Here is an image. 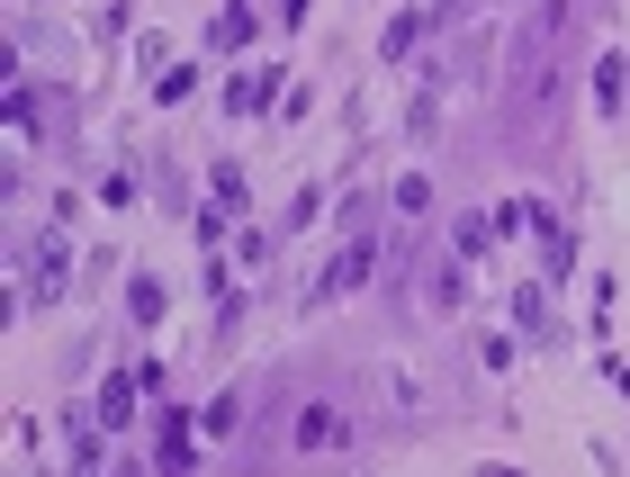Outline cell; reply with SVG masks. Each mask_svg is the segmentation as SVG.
<instances>
[{"label": "cell", "instance_id": "cell-1", "mask_svg": "<svg viewBox=\"0 0 630 477\" xmlns=\"http://www.w3.org/2000/svg\"><path fill=\"white\" fill-rule=\"evenodd\" d=\"M370 261H379V235H370V226H352V243H342V261L324 270V298H352V289L370 280Z\"/></svg>", "mask_w": 630, "mask_h": 477}, {"label": "cell", "instance_id": "cell-2", "mask_svg": "<svg viewBox=\"0 0 630 477\" xmlns=\"http://www.w3.org/2000/svg\"><path fill=\"white\" fill-rule=\"evenodd\" d=\"M342 442H352V424H342V405H298V450H342Z\"/></svg>", "mask_w": 630, "mask_h": 477}, {"label": "cell", "instance_id": "cell-3", "mask_svg": "<svg viewBox=\"0 0 630 477\" xmlns=\"http://www.w3.org/2000/svg\"><path fill=\"white\" fill-rule=\"evenodd\" d=\"M135 396H145V379H126V370H117V379L100 387V433H126V424H135Z\"/></svg>", "mask_w": 630, "mask_h": 477}, {"label": "cell", "instance_id": "cell-4", "mask_svg": "<svg viewBox=\"0 0 630 477\" xmlns=\"http://www.w3.org/2000/svg\"><path fill=\"white\" fill-rule=\"evenodd\" d=\"M279 82H289V73H279V63H270V73H235V91H226V108H235V117H261Z\"/></svg>", "mask_w": 630, "mask_h": 477}, {"label": "cell", "instance_id": "cell-5", "mask_svg": "<svg viewBox=\"0 0 630 477\" xmlns=\"http://www.w3.org/2000/svg\"><path fill=\"white\" fill-rule=\"evenodd\" d=\"M163 307H172L163 280H154V270H135V280H126V315H135V324H163Z\"/></svg>", "mask_w": 630, "mask_h": 477}, {"label": "cell", "instance_id": "cell-6", "mask_svg": "<svg viewBox=\"0 0 630 477\" xmlns=\"http://www.w3.org/2000/svg\"><path fill=\"white\" fill-rule=\"evenodd\" d=\"M252 0H226V10H217V28H207V45H252Z\"/></svg>", "mask_w": 630, "mask_h": 477}, {"label": "cell", "instance_id": "cell-7", "mask_svg": "<svg viewBox=\"0 0 630 477\" xmlns=\"http://www.w3.org/2000/svg\"><path fill=\"white\" fill-rule=\"evenodd\" d=\"M621 82H630V63H621V54H603V63H595V108H603V117L621 108Z\"/></svg>", "mask_w": 630, "mask_h": 477}, {"label": "cell", "instance_id": "cell-8", "mask_svg": "<svg viewBox=\"0 0 630 477\" xmlns=\"http://www.w3.org/2000/svg\"><path fill=\"white\" fill-rule=\"evenodd\" d=\"M424 28H433L424 10H405V19H388V37H379V54H405V45H414V37H424Z\"/></svg>", "mask_w": 630, "mask_h": 477}, {"label": "cell", "instance_id": "cell-9", "mask_svg": "<svg viewBox=\"0 0 630 477\" xmlns=\"http://www.w3.org/2000/svg\"><path fill=\"white\" fill-rule=\"evenodd\" d=\"M189 91H198V63H172V73H163V82H154V100H163V108H180V100H189Z\"/></svg>", "mask_w": 630, "mask_h": 477}, {"label": "cell", "instance_id": "cell-10", "mask_svg": "<svg viewBox=\"0 0 630 477\" xmlns=\"http://www.w3.org/2000/svg\"><path fill=\"white\" fill-rule=\"evenodd\" d=\"M531 226V198H505V208H486V235H523Z\"/></svg>", "mask_w": 630, "mask_h": 477}, {"label": "cell", "instance_id": "cell-11", "mask_svg": "<svg viewBox=\"0 0 630 477\" xmlns=\"http://www.w3.org/2000/svg\"><path fill=\"white\" fill-rule=\"evenodd\" d=\"M396 208H405V217H424V208H433V180H424V172H405V180H396Z\"/></svg>", "mask_w": 630, "mask_h": 477}, {"label": "cell", "instance_id": "cell-12", "mask_svg": "<svg viewBox=\"0 0 630 477\" xmlns=\"http://www.w3.org/2000/svg\"><path fill=\"white\" fill-rule=\"evenodd\" d=\"M540 243H549V280H568V270H577V235L558 226V235H540Z\"/></svg>", "mask_w": 630, "mask_h": 477}, {"label": "cell", "instance_id": "cell-13", "mask_svg": "<svg viewBox=\"0 0 630 477\" xmlns=\"http://www.w3.org/2000/svg\"><path fill=\"white\" fill-rule=\"evenodd\" d=\"M207 189H217V208H244V172H235V163L207 172Z\"/></svg>", "mask_w": 630, "mask_h": 477}, {"label": "cell", "instance_id": "cell-14", "mask_svg": "<svg viewBox=\"0 0 630 477\" xmlns=\"http://www.w3.org/2000/svg\"><path fill=\"white\" fill-rule=\"evenodd\" d=\"M100 198H109V208H135L145 189H135V172H109V180H100Z\"/></svg>", "mask_w": 630, "mask_h": 477}, {"label": "cell", "instance_id": "cell-15", "mask_svg": "<svg viewBox=\"0 0 630 477\" xmlns=\"http://www.w3.org/2000/svg\"><path fill=\"white\" fill-rule=\"evenodd\" d=\"M451 243H459V261H477V252H486V243H496V235H486V217H468V226H459Z\"/></svg>", "mask_w": 630, "mask_h": 477}, {"label": "cell", "instance_id": "cell-16", "mask_svg": "<svg viewBox=\"0 0 630 477\" xmlns=\"http://www.w3.org/2000/svg\"><path fill=\"white\" fill-rule=\"evenodd\" d=\"M514 315H523V333H549V307H540V289H523V298H514Z\"/></svg>", "mask_w": 630, "mask_h": 477}, {"label": "cell", "instance_id": "cell-17", "mask_svg": "<svg viewBox=\"0 0 630 477\" xmlns=\"http://www.w3.org/2000/svg\"><path fill=\"white\" fill-rule=\"evenodd\" d=\"M603 379H612V387H621V396H630V361H603Z\"/></svg>", "mask_w": 630, "mask_h": 477}]
</instances>
